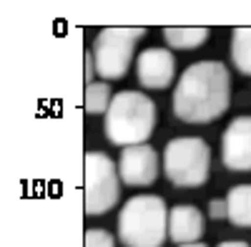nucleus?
<instances>
[{
  "mask_svg": "<svg viewBox=\"0 0 251 247\" xmlns=\"http://www.w3.org/2000/svg\"><path fill=\"white\" fill-rule=\"evenodd\" d=\"M231 101V76L221 61L188 66L174 89V114L186 124H208L224 116Z\"/></svg>",
  "mask_w": 251,
  "mask_h": 247,
  "instance_id": "obj_1",
  "label": "nucleus"
},
{
  "mask_svg": "<svg viewBox=\"0 0 251 247\" xmlns=\"http://www.w3.org/2000/svg\"><path fill=\"white\" fill-rule=\"evenodd\" d=\"M156 126V104L141 91H121L106 114V136L116 147L146 144Z\"/></svg>",
  "mask_w": 251,
  "mask_h": 247,
  "instance_id": "obj_2",
  "label": "nucleus"
},
{
  "mask_svg": "<svg viewBox=\"0 0 251 247\" xmlns=\"http://www.w3.org/2000/svg\"><path fill=\"white\" fill-rule=\"evenodd\" d=\"M118 237L126 247H161L169 237V210L156 194H138L118 215Z\"/></svg>",
  "mask_w": 251,
  "mask_h": 247,
  "instance_id": "obj_3",
  "label": "nucleus"
},
{
  "mask_svg": "<svg viewBox=\"0 0 251 247\" xmlns=\"http://www.w3.org/2000/svg\"><path fill=\"white\" fill-rule=\"evenodd\" d=\"M163 172L176 187H201L211 172V152L199 136H178L166 144Z\"/></svg>",
  "mask_w": 251,
  "mask_h": 247,
  "instance_id": "obj_4",
  "label": "nucleus"
},
{
  "mask_svg": "<svg viewBox=\"0 0 251 247\" xmlns=\"http://www.w3.org/2000/svg\"><path fill=\"white\" fill-rule=\"evenodd\" d=\"M143 35H146V28H138V26L103 28L93 40L96 73L106 81L123 78L133 61V48Z\"/></svg>",
  "mask_w": 251,
  "mask_h": 247,
  "instance_id": "obj_5",
  "label": "nucleus"
},
{
  "mask_svg": "<svg viewBox=\"0 0 251 247\" xmlns=\"http://www.w3.org/2000/svg\"><path fill=\"white\" fill-rule=\"evenodd\" d=\"M118 194H121L118 167L111 161L108 154L88 152L86 154V194H83L86 215L88 217L106 215L118 204Z\"/></svg>",
  "mask_w": 251,
  "mask_h": 247,
  "instance_id": "obj_6",
  "label": "nucleus"
},
{
  "mask_svg": "<svg viewBox=\"0 0 251 247\" xmlns=\"http://www.w3.org/2000/svg\"><path fill=\"white\" fill-rule=\"evenodd\" d=\"M118 177L128 187H149L158 177V154L149 144L121 149L118 159Z\"/></svg>",
  "mask_w": 251,
  "mask_h": 247,
  "instance_id": "obj_7",
  "label": "nucleus"
},
{
  "mask_svg": "<svg viewBox=\"0 0 251 247\" xmlns=\"http://www.w3.org/2000/svg\"><path fill=\"white\" fill-rule=\"evenodd\" d=\"M221 161L231 172H251V116H236L221 136Z\"/></svg>",
  "mask_w": 251,
  "mask_h": 247,
  "instance_id": "obj_8",
  "label": "nucleus"
},
{
  "mask_svg": "<svg viewBox=\"0 0 251 247\" xmlns=\"http://www.w3.org/2000/svg\"><path fill=\"white\" fill-rule=\"evenodd\" d=\"M136 76L143 89H169L176 76V61L169 48H146L136 58Z\"/></svg>",
  "mask_w": 251,
  "mask_h": 247,
  "instance_id": "obj_9",
  "label": "nucleus"
},
{
  "mask_svg": "<svg viewBox=\"0 0 251 247\" xmlns=\"http://www.w3.org/2000/svg\"><path fill=\"white\" fill-rule=\"evenodd\" d=\"M203 235V215L194 204H176L169 212V237L176 245L199 242Z\"/></svg>",
  "mask_w": 251,
  "mask_h": 247,
  "instance_id": "obj_10",
  "label": "nucleus"
},
{
  "mask_svg": "<svg viewBox=\"0 0 251 247\" xmlns=\"http://www.w3.org/2000/svg\"><path fill=\"white\" fill-rule=\"evenodd\" d=\"M228 222L236 227H251V184H236L226 197Z\"/></svg>",
  "mask_w": 251,
  "mask_h": 247,
  "instance_id": "obj_11",
  "label": "nucleus"
},
{
  "mask_svg": "<svg viewBox=\"0 0 251 247\" xmlns=\"http://www.w3.org/2000/svg\"><path fill=\"white\" fill-rule=\"evenodd\" d=\"M163 38L171 48L194 51L208 38V28H203V26H169V28H163Z\"/></svg>",
  "mask_w": 251,
  "mask_h": 247,
  "instance_id": "obj_12",
  "label": "nucleus"
},
{
  "mask_svg": "<svg viewBox=\"0 0 251 247\" xmlns=\"http://www.w3.org/2000/svg\"><path fill=\"white\" fill-rule=\"evenodd\" d=\"M231 61H234V66L244 76H251V26L234 28V35H231Z\"/></svg>",
  "mask_w": 251,
  "mask_h": 247,
  "instance_id": "obj_13",
  "label": "nucleus"
},
{
  "mask_svg": "<svg viewBox=\"0 0 251 247\" xmlns=\"http://www.w3.org/2000/svg\"><path fill=\"white\" fill-rule=\"evenodd\" d=\"M111 101H113V96H111L108 84H103V81H100V84L86 86V114H91V116L108 114Z\"/></svg>",
  "mask_w": 251,
  "mask_h": 247,
  "instance_id": "obj_14",
  "label": "nucleus"
},
{
  "mask_svg": "<svg viewBox=\"0 0 251 247\" xmlns=\"http://www.w3.org/2000/svg\"><path fill=\"white\" fill-rule=\"evenodd\" d=\"M83 245L86 247H116L113 237L106 230H88L86 237H83Z\"/></svg>",
  "mask_w": 251,
  "mask_h": 247,
  "instance_id": "obj_15",
  "label": "nucleus"
},
{
  "mask_svg": "<svg viewBox=\"0 0 251 247\" xmlns=\"http://www.w3.org/2000/svg\"><path fill=\"white\" fill-rule=\"evenodd\" d=\"M83 63H86V86H91V84H93V73H96L93 51H86V56H83Z\"/></svg>",
  "mask_w": 251,
  "mask_h": 247,
  "instance_id": "obj_16",
  "label": "nucleus"
},
{
  "mask_svg": "<svg viewBox=\"0 0 251 247\" xmlns=\"http://www.w3.org/2000/svg\"><path fill=\"white\" fill-rule=\"evenodd\" d=\"M211 217H214V219H221V217H226V219H228L226 199H224V202H219V199H214V202H211Z\"/></svg>",
  "mask_w": 251,
  "mask_h": 247,
  "instance_id": "obj_17",
  "label": "nucleus"
},
{
  "mask_svg": "<svg viewBox=\"0 0 251 247\" xmlns=\"http://www.w3.org/2000/svg\"><path fill=\"white\" fill-rule=\"evenodd\" d=\"M219 247H249L246 242H239V240H231V242H221Z\"/></svg>",
  "mask_w": 251,
  "mask_h": 247,
  "instance_id": "obj_18",
  "label": "nucleus"
},
{
  "mask_svg": "<svg viewBox=\"0 0 251 247\" xmlns=\"http://www.w3.org/2000/svg\"><path fill=\"white\" fill-rule=\"evenodd\" d=\"M178 247H206V245H201V242H191V245H178Z\"/></svg>",
  "mask_w": 251,
  "mask_h": 247,
  "instance_id": "obj_19",
  "label": "nucleus"
}]
</instances>
